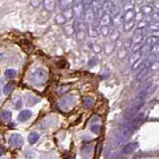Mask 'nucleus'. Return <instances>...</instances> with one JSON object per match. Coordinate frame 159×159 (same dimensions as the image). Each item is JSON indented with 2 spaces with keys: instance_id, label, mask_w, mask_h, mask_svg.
<instances>
[{
  "instance_id": "nucleus-21",
  "label": "nucleus",
  "mask_w": 159,
  "mask_h": 159,
  "mask_svg": "<svg viewBox=\"0 0 159 159\" xmlns=\"http://www.w3.org/2000/svg\"><path fill=\"white\" fill-rule=\"evenodd\" d=\"M11 117H12V113L11 111H2L1 113H0V118H1V120L3 122H8L10 119H11Z\"/></svg>"
},
{
  "instance_id": "nucleus-18",
  "label": "nucleus",
  "mask_w": 159,
  "mask_h": 159,
  "mask_svg": "<svg viewBox=\"0 0 159 159\" xmlns=\"http://www.w3.org/2000/svg\"><path fill=\"white\" fill-rule=\"evenodd\" d=\"M73 4H74V0H59L60 8L62 10L67 9L69 7H72Z\"/></svg>"
},
{
  "instance_id": "nucleus-22",
  "label": "nucleus",
  "mask_w": 159,
  "mask_h": 159,
  "mask_svg": "<svg viewBox=\"0 0 159 159\" xmlns=\"http://www.w3.org/2000/svg\"><path fill=\"white\" fill-rule=\"evenodd\" d=\"M150 71L151 70H150L149 67H144L141 70V72H140V74H138V76H137V79L138 80H144V78H145L146 76L149 75L148 73H149Z\"/></svg>"
},
{
  "instance_id": "nucleus-16",
  "label": "nucleus",
  "mask_w": 159,
  "mask_h": 159,
  "mask_svg": "<svg viewBox=\"0 0 159 159\" xmlns=\"http://www.w3.org/2000/svg\"><path fill=\"white\" fill-rule=\"evenodd\" d=\"M140 13L143 16H150L153 13V6L150 5H142L140 8Z\"/></svg>"
},
{
  "instance_id": "nucleus-30",
  "label": "nucleus",
  "mask_w": 159,
  "mask_h": 159,
  "mask_svg": "<svg viewBox=\"0 0 159 159\" xmlns=\"http://www.w3.org/2000/svg\"><path fill=\"white\" fill-rule=\"evenodd\" d=\"M133 27H134V20H133V21H130V22L123 23V28H124V30H125V31H130Z\"/></svg>"
},
{
  "instance_id": "nucleus-5",
  "label": "nucleus",
  "mask_w": 159,
  "mask_h": 159,
  "mask_svg": "<svg viewBox=\"0 0 159 159\" xmlns=\"http://www.w3.org/2000/svg\"><path fill=\"white\" fill-rule=\"evenodd\" d=\"M75 104V97L74 96H65L60 100L59 106L62 110H69Z\"/></svg>"
},
{
  "instance_id": "nucleus-2",
  "label": "nucleus",
  "mask_w": 159,
  "mask_h": 159,
  "mask_svg": "<svg viewBox=\"0 0 159 159\" xmlns=\"http://www.w3.org/2000/svg\"><path fill=\"white\" fill-rule=\"evenodd\" d=\"M31 77H32V81L34 83H44L47 80L48 75H47V72L45 70H43V69H37V70H35L33 73H32Z\"/></svg>"
},
{
  "instance_id": "nucleus-9",
  "label": "nucleus",
  "mask_w": 159,
  "mask_h": 159,
  "mask_svg": "<svg viewBox=\"0 0 159 159\" xmlns=\"http://www.w3.org/2000/svg\"><path fill=\"white\" fill-rule=\"evenodd\" d=\"M72 9H73V12H74V15L76 18H81L83 13L85 11V8L83 6L82 3H77V4H73L72 6Z\"/></svg>"
},
{
  "instance_id": "nucleus-38",
  "label": "nucleus",
  "mask_w": 159,
  "mask_h": 159,
  "mask_svg": "<svg viewBox=\"0 0 159 159\" xmlns=\"http://www.w3.org/2000/svg\"><path fill=\"white\" fill-rule=\"evenodd\" d=\"M117 37H118V32H117V31H114L113 33H111V34H110L111 41H114V40H117Z\"/></svg>"
},
{
  "instance_id": "nucleus-6",
  "label": "nucleus",
  "mask_w": 159,
  "mask_h": 159,
  "mask_svg": "<svg viewBox=\"0 0 159 159\" xmlns=\"http://www.w3.org/2000/svg\"><path fill=\"white\" fill-rule=\"evenodd\" d=\"M84 17H83V21L85 22V24L86 25H91L95 22V13L93 12V10L91 9V8H88V9H85V11H84Z\"/></svg>"
},
{
  "instance_id": "nucleus-17",
  "label": "nucleus",
  "mask_w": 159,
  "mask_h": 159,
  "mask_svg": "<svg viewBox=\"0 0 159 159\" xmlns=\"http://www.w3.org/2000/svg\"><path fill=\"white\" fill-rule=\"evenodd\" d=\"M31 115H32L31 110H23L19 113V115H18V120L19 121H26L31 117Z\"/></svg>"
},
{
  "instance_id": "nucleus-1",
  "label": "nucleus",
  "mask_w": 159,
  "mask_h": 159,
  "mask_svg": "<svg viewBox=\"0 0 159 159\" xmlns=\"http://www.w3.org/2000/svg\"><path fill=\"white\" fill-rule=\"evenodd\" d=\"M133 131H134V129H133V127L130 125V123L122 126L113 137V146H118L119 144L124 143L126 140L130 137Z\"/></svg>"
},
{
  "instance_id": "nucleus-19",
  "label": "nucleus",
  "mask_w": 159,
  "mask_h": 159,
  "mask_svg": "<svg viewBox=\"0 0 159 159\" xmlns=\"http://www.w3.org/2000/svg\"><path fill=\"white\" fill-rule=\"evenodd\" d=\"M111 23H113L114 27H117L120 24H123V19H122L121 14L119 13V14H117V15H115L114 17L111 18Z\"/></svg>"
},
{
  "instance_id": "nucleus-13",
  "label": "nucleus",
  "mask_w": 159,
  "mask_h": 159,
  "mask_svg": "<svg viewBox=\"0 0 159 159\" xmlns=\"http://www.w3.org/2000/svg\"><path fill=\"white\" fill-rule=\"evenodd\" d=\"M134 17H135V12L133 11V9H131V10H127V11H125L123 15H122V19H123V23L130 22V21H133V20H134Z\"/></svg>"
},
{
  "instance_id": "nucleus-26",
  "label": "nucleus",
  "mask_w": 159,
  "mask_h": 159,
  "mask_svg": "<svg viewBox=\"0 0 159 159\" xmlns=\"http://www.w3.org/2000/svg\"><path fill=\"white\" fill-rule=\"evenodd\" d=\"M93 103H95V100L93 99L92 96H86L85 97V100H84V106L85 107H91Z\"/></svg>"
},
{
  "instance_id": "nucleus-44",
  "label": "nucleus",
  "mask_w": 159,
  "mask_h": 159,
  "mask_svg": "<svg viewBox=\"0 0 159 159\" xmlns=\"http://www.w3.org/2000/svg\"><path fill=\"white\" fill-rule=\"evenodd\" d=\"M93 1H95V0H93Z\"/></svg>"
},
{
  "instance_id": "nucleus-27",
  "label": "nucleus",
  "mask_w": 159,
  "mask_h": 159,
  "mask_svg": "<svg viewBox=\"0 0 159 159\" xmlns=\"http://www.w3.org/2000/svg\"><path fill=\"white\" fill-rule=\"evenodd\" d=\"M5 77L7 79H9V80L14 79L16 77V71L13 70V69H9V70H7L5 72Z\"/></svg>"
},
{
  "instance_id": "nucleus-37",
  "label": "nucleus",
  "mask_w": 159,
  "mask_h": 159,
  "mask_svg": "<svg viewBox=\"0 0 159 159\" xmlns=\"http://www.w3.org/2000/svg\"><path fill=\"white\" fill-rule=\"evenodd\" d=\"M123 45H124V49L125 50H127L128 48H130V46H131V39L126 40V41L123 43Z\"/></svg>"
},
{
  "instance_id": "nucleus-10",
  "label": "nucleus",
  "mask_w": 159,
  "mask_h": 159,
  "mask_svg": "<svg viewBox=\"0 0 159 159\" xmlns=\"http://www.w3.org/2000/svg\"><path fill=\"white\" fill-rule=\"evenodd\" d=\"M73 28H74L75 32L82 31V30H85L86 28V25L85 24V22L81 19V18H76L73 23Z\"/></svg>"
},
{
  "instance_id": "nucleus-29",
  "label": "nucleus",
  "mask_w": 159,
  "mask_h": 159,
  "mask_svg": "<svg viewBox=\"0 0 159 159\" xmlns=\"http://www.w3.org/2000/svg\"><path fill=\"white\" fill-rule=\"evenodd\" d=\"M55 20H56V23L57 24H60V25H65V24H66V22H67V21L65 20V18L63 17L62 14H59V15H57Z\"/></svg>"
},
{
  "instance_id": "nucleus-34",
  "label": "nucleus",
  "mask_w": 159,
  "mask_h": 159,
  "mask_svg": "<svg viewBox=\"0 0 159 159\" xmlns=\"http://www.w3.org/2000/svg\"><path fill=\"white\" fill-rule=\"evenodd\" d=\"M65 30H66V32L68 34H73L75 30L73 28V25H65Z\"/></svg>"
},
{
  "instance_id": "nucleus-42",
  "label": "nucleus",
  "mask_w": 159,
  "mask_h": 159,
  "mask_svg": "<svg viewBox=\"0 0 159 159\" xmlns=\"http://www.w3.org/2000/svg\"><path fill=\"white\" fill-rule=\"evenodd\" d=\"M100 2H104V1H107V0H100Z\"/></svg>"
},
{
  "instance_id": "nucleus-39",
  "label": "nucleus",
  "mask_w": 159,
  "mask_h": 159,
  "mask_svg": "<svg viewBox=\"0 0 159 159\" xmlns=\"http://www.w3.org/2000/svg\"><path fill=\"white\" fill-rule=\"evenodd\" d=\"M3 153H4V148H3L2 146H0V156L3 155Z\"/></svg>"
},
{
  "instance_id": "nucleus-7",
  "label": "nucleus",
  "mask_w": 159,
  "mask_h": 159,
  "mask_svg": "<svg viewBox=\"0 0 159 159\" xmlns=\"http://www.w3.org/2000/svg\"><path fill=\"white\" fill-rule=\"evenodd\" d=\"M144 119H145V113H138L136 115V117H134V119L130 122V125L133 127V129H135L138 127V126L142 123V122L144 121Z\"/></svg>"
},
{
  "instance_id": "nucleus-40",
  "label": "nucleus",
  "mask_w": 159,
  "mask_h": 159,
  "mask_svg": "<svg viewBox=\"0 0 159 159\" xmlns=\"http://www.w3.org/2000/svg\"><path fill=\"white\" fill-rule=\"evenodd\" d=\"M83 0H74V4H77V3H82Z\"/></svg>"
},
{
  "instance_id": "nucleus-23",
  "label": "nucleus",
  "mask_w": 159,
  "mask_h": 159,
  "mask_svg": "<svg viewBox=\"0 0 159 159\" xmlns=\"http://www.w3.org/2000/svg\"><path fill=\"white\" fill-rule=\"evenodd\" d=\"M142 53H141V50H139V51H136V52H133V54L130 57V63L131 64H134L136 61L140 60V57H141Z\"/></svg>"
},
{
  "instance_id": "nucleus-15",
  "label": "nucleus",
  "mask_w": 159,
  "mask_h": 159,
  "mask_svg": "<svg viewBox=\"0 0 159 159\" xmlns=\"http://www.w3.org/2000/svg\"><path fill=\"white\" fill-rule=\"evenodd\" d=\"M62 15H63V17L65 18V20H66V21L73 19V18L75 17L72 7H69V8H67V9H64L62 11Z\"/></svg>"
},
{
  "instance_id": "nucleus-25",
  "label": "nucleus",
  "mask_w": 159,
  "mask_h": 159,
  "mask_svg": "<svg viewBox=\"0 0 159 159\" xmlns=\"http://www.w3.org/2000/svg\"><path fill=\"white\" fill-rule=\"evenodd\" d=\"M146 45H149V46H153L155 44H158V37L157 36H151L149 37L145 42Z\"/></svg>"
},
{
  "instance_id": "nucleus-41",
  "label": "nucleus",
  "mask_w": 159,
  "mask_h": 159,
  "mask_svg": "<svg viewBox=\"0 0 159 159\" xmlns=\"http://www.w3.org/2000/svg\"><path fill=\"white\" fill-rule=\"evenodd\" d=\"M2 60H3V55L2 54H0V62H1Z\"/></svg>"
},
{
  "instance_id": "nucleus-4",
  "label": "nucleus",
  "mask_w": 159,
  "mask_h": 159,
  "mask_svg": "<svg viewBox=\"0 0 159 159\" xmlns=\"http://www.w3.org/2000/svg\"><path fill=\"white\" fill-rule=\"evenodd\" d=\"M8 142L12 147H21L23 145V137L19 133H13L10 135Z\"/></svg>"
},
{
  "instance_id": "nucleus-43",
  "label": "nucleus",
  "mask_w": 159,
  "mask_h": 159,
  "mask_svg": "<svg viewBox=\"0 0 159 159\" xmlns=\"http://www.w3.org/2000/svg\"><path fill=\"white\" fill-rule=\"evenodd\" d=\"M0 93H1V90H0Z\"/></svg>"
},
{
  "instance_id": "nucleus-32",
  "label": "nucleus",
  "mask_w": 159,
  "mask_h": 159,
  "mask_svg": "<svg viewBox=\"0 0 159 159\" xmlns=\"http://www.w3.org/2000/svg\"><path fill=\"white\" fill-rule=\"evenodd\" d=\"M123 8H124L125 11H127V10H131L133 8V4L130 1H129V0H126V1H124Z\"/></svg>"
},
{
  "instance_id": "nucleus-3",
  "label": "nucleus",
  "mask_w": 159,
  "mask_h": 159,
  "mask_svg": "<svg viewBox=\"0 0 159 159\" xmlns=\"http://www.w3.org/2000/svg\"><path fill=\"white\" fill-rule=\"evenodd\" d=\"M143 104H133V103H130V106L127 108V110H125L124 113V117L125 119H131L132 117H134L136 113H138V110L140 108L142 107Z\"/></svg>"
},
{
  "instance_id": "nucleus-14",
  "label": "nucleus",
  "mask_w": 159,
  "mask_h": 159,
  "mask_svg": "<svg viewBox=\"0 0 159 159\" xmlns=\"http://www.w3.org/2000/svg\"><path fill=\"white\" fill-rule=\"evenodd\" d=\"M99 23L102 26H108L111 23V17L108 13H103V15L99 19Z\"/></svg>"
},
{
  "instance_id": "nucleus-12",
  "label": "nucleus",
  "mask_w": 159,
  "mask_h": 159,
  "mask_svg": "<svg viewBox=\"0 0 159 159\" xmlns=\"http://www.w3.org/2000/svg\"><path fill=\"white\" fill-rule=\"evenodd\" d=\"M137 146H138V143H137V142H129V143H127L124 146L123 150H122V152H123L124 154H130L136 149Z\"/></svg>"
},
{
  "instance_id": "nucleus-20",
  "label": "nucleus",
  "mask_w": 159,
  "mask_h": 159,
  "mask_svg": "<svg viewBox=\"0 0 159 159\" xmlns=\"http://www.w3.org/2000/svg\"><path fill=\"white\" fill-rule=\"evenodd\" d=\"M39 137H40L39 133L36 132V131H33L28 135V141L30 142L31 144H34L39 140Z\"/></svg>"
},
{
  "instance_id": "nucleus-28",
  "label": "nucleus",
  "mask_w": 159,
  "mask_h": 159,
  "mask_svg": "<svg viewBox=\"0 0 159 159\" xmlns=\"http://www.w3.org/2000/svg\"><path fill=\"white\" fill-rule=\"evenodd\" d=\"M13 85L12 84H8L6 85L4 88H3V93H5V95H9V93H11L12 91H13Z\"/></svg>"
},
{
  "instance_id": "nucleus-8",
  "label": "nucleus",
  "mask_w": 159,
  "mask_h": 159,
  "mask_svg": "<svg viewBox=\"0 0 159 159\" xmlns=\"http://www.w3.org/2000/svg\"><path fill=\"white\" fill-rule=\"evenodd\" d=\"M144 36V29H139L137 28L134 31V34H133V37L131 39V42H133L134 44H137V43H140L142 41Z\"/></svg>"
},
{
  "instance_id": "nucleus-31",
  "label": "nucleus",
  "mask_w": 159,
  "mask_h": 159,
  "mask_svg": "<svg viewBox=\"0 0 159 159\" xmlns=\"http://www.w3.org/2000/svg\"><path fill=\"white\" fill-rule=\"evenodd\" d=\"M76 37H77L78 40H83V39H84L86 37V32H85V30L76 32Z\"/></svg>"
},
{
  "instance_id": "nucleus-33",
  "label": "nucleus",
  "mask_w": 159,
  "mask_h": 159,
  "mask_svg": "<svg viewBox=\"0 0 159 159\" xmlns=\"http://www.w3.org/2000/svg\"><path fill=\"white\" fill-rule=\"evenodd\" d=\"M100 32L103 36H108L110 35V27L108 26H102L100 27Z\"/></svg>"
},
{
  "instance_id": "nucleus-36",
  "label": "nucleus",
  "mask_w": 159,
  "mask_h": 159,
  "mask_svg": "<svg viewBox=\"0 0 159 159\" xmlns=\"http://www.w3.org/2000/svg\"><path fill=\"white\" fill-rule=\"evenodd\" d=\"M150 18H151V21L154 23H157L158 22V14L157 13H152L150 15Z\"/></svg>"
},
{
  "instance_id": "nucleus-35",
  "label": "nucleus",
  "mask_w": 159,
  "mask_h": 159,
  "mask_svg": "<svg viewBox=\"0 0 159 159\" xmlns=\"http://www.w3.org/2000/svg\"><path fill=\"white\" fill-rule=\"evenodd\" d=\"M91 130L93 132V133H96V134H99V133L100 132V125H92V127H91Z\"/></svg>"
},
{
  "instance_id": "nucleus-24",
  "label": "nucleus",
  "mask_w": 159,
  "mask_h": 159,
  "mask_svg": "<svg viewBox=\"0 0 159 159\" xmlns=\"http://www.w3.org/2000/svg\"><path fill=\"white\" fill-rule=\"evenodd\" d=\"M88 33L89 35L91 36V37H97L99 36V31H97V29L96 26H93V25H91L89 28H88Z\"/></svg>"
},
{
  "instance_id": "nucleus-11",
  "label": "nucleus",
  "mask_w": 159,
  "mask_h": 159,
  "mask_svg": "<svg viewBox=\"0 0 159 159\" xmlns=\"http://www.w3.org/2000/svg\"><path fill=\"white\" fill-rule=\"evenodd\" d=\"M43 5L46 11L53 12L56 8V0H43Z\"/></svg>"
}]
</instances>
